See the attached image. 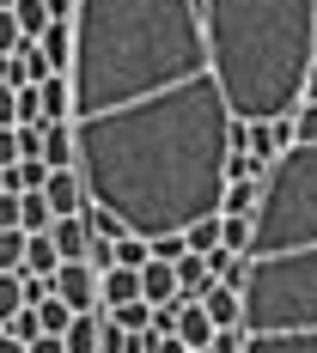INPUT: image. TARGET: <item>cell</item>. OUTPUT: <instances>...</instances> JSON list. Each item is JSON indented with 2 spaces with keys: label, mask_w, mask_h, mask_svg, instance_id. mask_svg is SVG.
Returning a JSON list of instances; mask_svg holds the SVG:
<instances>
[{
  "label": "cell",
  "mask_w": 317,
  "mask_h": 353,
  "mask_svg": "<svg viewBox=\"0 0 317 353\" xmlns=\"http://www.w3.org/2000/svg\"><path fill=\"white\" fill-rule=\"evenodd\" d=\"M135 299H141V274H135V268H110L104 274V311L135 305Z\"/></svg>",
  "instance_id": "5bb4252c"
},
{
  "label": "cell",
  "mask_w": 317,
  "mask_h": 353,
  "mask_svg": "<svg viewBox=\"0 0 317 353\" xmlns=\"http://www.w3.org/2000/svg\"><path fill=\"white\" fill-rule=\"evenodd\" d=\"M19 311H31V292H25V274H0V329L19 317Z\"/></svg>",
  "instance_id": "e0dca14e"
},
{
  "label": "cell",
  "mask_w": 317,
  "mask_h": 353,
  "mask_svg": "<svg viewBox=\"0 0 317 353\" xmlns=\"http://www.w3.org/2000/svg\"><path fill=\"white\" fill-rule=\"evenodd\" d=\"M213 335H220V329H213L208 305H202V299H183V311H177V341H189L195 353H208Z\"/></svg>",
  "instance_id": "8992f818"
},
{
  "label": "cell",
  "mask_w": 317,
  "mask_h": 353,
  "mask_svg": "<svg viewBox=\"0 0 317 353\" xmlns=\"http://www.w3.org/2000/svg\"><path fill=\"white\" fill-rule=\"evenodd\" d=\"M25 274H31V281H55V274H61V250H55L49 232L31 238V250H25Z\"/></svg>",
  "instance_id": "8fae6325"
},
{
  "label": "cell",
  "mask_w": 317,
  "mask_h": 353,
  "mask_svg": "<svg viewBox=\"0 0 317 353\" xmlns=\"http://www.w3.org/2000/svg\"><path fill=\"white\" fill-rule=\"evenodd\" d=\"M19 225H25V232H55V208H49V195H43V189H31V195H19Z\"/></svg>",
  "instance_id": "4fadbf2b"
},
{
  "label": "cell",
  "mask_w": 317,
  "mask_h": 353,
  "mask_svg": "<svg viewBox=\"0 0 317 353\" xmlns=\"http://www.w3.org/2000/svg\"><path fill=\"white\" fill-rule=\"evenodd\" d=\"M208 353H244V329H220Z\"/></svg>",
  "instance_id": "83f0119b"
},
{
  "label": "cell",
  "mask_w": 317,
  "mask_h": 353,
  "mask_svg": "<svg viewBox=\"0 0 317 353\" xmlns=\"http://www.w3.org/2000/svg\"><path fill=\"white\" fill-rule=\"evenodd\" d=\"M31 353H68V341H61V335H37Z\"/></svg>",
  "instance_id": "4dcf8cb0"
},
{
  "label": "cell",
  "mask_w": 317,
  "mask_h": 353,
  "mask_svg": "<svg viewBox=\"0 0 317 353\" xmlns=\"http://www.w3.org/2000/svg\"><path fill=\"white\" fill-rule=\"evenodd\" d=\"M0 232H25L19 225V195H0Z\"/></svg>",
  "instance_id": "f1b7e54d"
},
{
  "label": "cell",
  "mask_w": 317,
  "mask_h": 353,
  "mask_svg": "<svg viewBox=\"0 0 317 353\" xmlns=\"http://www.w3.org/2000/svg\"><path fill=\"white\" fill-rule=\"evenodd\" d=\"M153 311H159V305H146V299H135V305H116L110 317L122 323V329H135V335H141V329H153Z\"/></svg>",
  "instance_id": "44dd1931"
},
{
  "label": "cell",
  "mask_w": 317,
  "mask_h": 353,
  "mask_svg": "<svg viewBox=\"0 0 317 353\" xmlns=\"http://www.w3.org/2000/svg\"><path fill=\"white\" fill-rule=\"evenodd\" d=\"M183 238H189V250H195V256H213V250L226 244V213H213V219H195Z\"/></svg>",
  "instance_id": "2e32d148"
},
{
  "label": "cell",
  "mask_w": 317,
  "mask_h": 353,
  "mask_svg": "<svg viewBox=\"0 0 317 353\" xmlns=\"http://www.w3.org/2000/svg\"><path fill=\"white\" fill-rule=\"evenodd\" d=\"M146 262H153V244H146V238H135V232L116 238V268H135V274H141Z\"/></svg>",
  "instance_id": "ffe728a7"
},
{
  "label": "cell",
  "mask_w": 317,
  "mask_h": 353,
  "mask_svg": "<svg viewBox=\"0 0 317 353\" xmlns=\"http://www.w3.org/2000/svg\"><path fill=\"white\" fill-rule=\"evenodd\" d=\"M141 299H146V305H177V299H183L177 262H159V256L146 262V268H141Z\"/></svg>",
  "instance_id": "5b68a950"
},
{
  "label": "cell",
  "mask_w": 317,
  "mask_h": 353,
  "mask_svg": "<svg viewBox=\"0 0 317 353\" xmlns=\"http://www.w3.org/2000/svg\"><path fill=\"white\" fill-rule=\"evenodd\" d=\"M12 12H19V31H25V43H43V31L55 25V12H49V0H19Z\"/></svg>",
  "instance_id": "9a60e30c"
},
{
  "label": "cell",
  "mask_w": 317,
  "mask_h": 353,
  "mask_svg": "<svg viewBox=\"0 0 317 353\" xmlns=\"http://www.w3.org/2000/svg\"><path fill=\"white\" fill-rule=\"evenodd\" d=\"M19 165V128H0V171Z\"/></svg>",
  "instance_id": "f546056e"
},
{
  "label": "cell",
  "mask_w": 317,
  "mask_h": 353,
  "mask_svg": "<svg viewBox=\"0 0 317 353\" xmlns=\"http://www.w3.org/2000/svg\"><path fill=\"white\" fill-rule=\"evenodd\" d=\"M43 55H49V68H55V73L73 68V19H55V25L43 31Z\"/></svg>",
  "instance_id": "7c38bea8"
},
{
  "label": "cell",
  "mask_w": 317,
  "mask_h": 353,
  "mask_svg": "<svg viewBox=\"0 0 317 353\" xmlns=\"http://www.w3.org/2000/svg\"><path fill=\"white\" fill-rule=\"evenodd\" d=\"M12 6H19V0H0V12H12Z\"/></svg>",
  "instance_id": "e575fe53"
},
{
  "label": "cell",
  "mask_w": 317,
  "mask_h": 353,
  "mask_svg": "<svg viewBox=\"0 0 317 353\" xmlns=\"http://www.w3.org/2000/svg\"><path fill=\"white\" fill-rule=\"evenodd\" d=\"M256 208H262V183H232L220 201V213H244V219H256Z\"/></svg>",
  "instance_id": "ac0fdd59"
},
{
  "label": "cell",
  "mask_w": 317,
  "mask_h": 353,
  "mask_svg": "<svg viewBox=\"0 0 317 353\" xmlns=\"http://www.w3.org/2000/svg\"><path fill=\"white\" fill-rule=\"evenodd\" d=\"M0 128H19V85L0 79Z\"/></svg>",
  "instance_id": "484cf974"
},
{
  "label": "cell",
  "mask_w": 317,
  "mask_h": 353,
  "mask_svg": "<svg viewBox=\"0 0 317 353\" xmlns=\"http://www.w3.org/2000/svg\"><path fill=\"white\" fill-rule=\"evenodd\" d=\"M293 128H299V146H317V104L311 98L293 110Z\"/></svg>",
  "instance_id": "603a6c76"
},
{
  "label": "cell",
  "mask_w": 317,
  "mask_h": 353,
  "mask_svg": "<svg viewBox=\"0 0 317 353\" xmlns=\"http://www.w3.org/2000/svg\"><path fill=\"white\" fill-rule=\"evenodd\" d=\"M43 159H49V171H73V159H79L73 122H43Z\"/></svg>",
  "instance_id": "ba28073f"
},
{
  "label": "cell",
  "mask_w": 317,
  "mask_h": 353,
  "mask_svg": "<svg viewBox=\"0 0 317 353\" xmlns=\"http://www.w3.org/2000/svg\"><path fill=\"white\" fill-rule=\"evenodd\" d=\"M244 353H317V146L281 152L262 176Z\"/></svg>",
  "instance_id": "7a4b0ae2"
},
{
  "label": "cell",
  "mask_w": 317,
  "mask_h": 353,
  "mask_svg": "<svg viewBox=\"0 0 317 353\" xmlns=\"http://www.w3.org/2000/svg\"><path fill=\"white\" fill-rule=\"evenodd\" d=\"M73 171L135 238H177L232 189L238 116L220 92L202 0H79Z\"/></svg>",
  "instance_id": "6da1fadb"
},
{
  "label": "cell",
  "mask_w": 317,
  "mask_h": 353,
  "mask_svg": "<svg viewBox=\"0 0 317 353\" xmlns=\"http://www.w3.org/2000/svg\"><path fill=\"white\" fill-rule=\"evenodd\" d=\"M213 73L238 122H281L317 68V0H202Z\"/></svg>",
  "instance_id": "3957f363"
},
{
  "label": "cell",
  "mask_w": 317,
  "mask_h": 353,
  "mask_svg": "<svg viewBox=\"0 0 317 353\" xmlns=\"http://www.w3.org/2000/svg\"><path fill=\"white\" fill-rule=\"evenodd\" d=\"M177 281H183V299H208L213 286H220V274L208 268V256H177Z\"/></svg>",
  "instance_id": "9c48e42d"
},
{
  "label": "cell",
  "mask_w": 317,
  "mask_h": 353,
  "mask_svg": "<svg viewBox=\"0 0 317 353\" xmlns=\"http://www.w3.org/2000/svg\"><path fill=\"white\" fill-rule=\"evenodd\" d=\"M202 305H208L213 329H244V292H232V286H213Z\"/></svg>",
  "instance_id": "30bf717a"
},
{
  "label": "cell",
  "mask_w": 317,
  "mask_h": 353,
  "mask_svg": "<svg viewBox=\"0 0 317 353\" xmlns=\"http://www.w3.org/2000/svg\"><path fill=\"white\" fill-rule=\"evenodd\" d=\"M305 98H311V104H317V68H311V79H305Z\"/></svg>",
  "instance_id": "836d02e7"
},
{
  "label": "cell",
  "mask_w": 317,
  "mask_h": 353,
  "mask_svg": "<svg viewBox=\"0 0 317 353\" xmlns=\"http://www.w3.org/2000/svg\"><path fill=\"white\" fill-rule=\"evenodd\" d=\"M153 256L159 262H177V256H189V238L177 232V238H153Z\"/></svg>",
  "instance_id": "4316f807"
},
{
  "label": "cell",
  "mask_w": 317,
  "mask_h": 353,
  "mask_svg": "<svg viewBox=\"0 0 317 353\" xmlns=\"http://www.w3.org/2000/svg\"><path fill=\"white\" fill-rule=\"evenodd\" d=\"M19 43H25V31H19V12H0V61H6V55H19Z\"/></svg>",
  "instance_id": "cb8c5ba5"
},
{
  "label": "cell",
  "mask_w": 317,
  "mask_h": 353,
  "mask_svg": "<svg viewBox=\"0 0 317 353\" xmlns=\"http://www.w3.org/2000/svg\"><path fill=\"white\" fill-rule=\"evenodd\" d=\"M25 250L31 232H0V274H25Z\"/></svg>",
  "instance_id": "d6986e66"
},
{
  "label": "cell",
  "mask_w": 317,
  "mask_h": 353,
  "mask_svg": "<svg viewBox=\"0 0 317 353\" xmlns=\"http://www.w3.org/2000/svg\"><path fill=\"white\" fill-rule=\"evenodd\" d=\"M0 353H31V347H25L19 335H6V329H0Z\"/></svg>",
  "instance_id": "d6a6232c"
},
{
  "label": "cell",
  "mask_w": 317,
  "mask_h": 353,
  "mask_svg": "<svg viewBox=\"0 0 317 353\" xmlns=\"http://www.w3.org/2000/svg\"><path fill=\"white\" fill-rule=\"evenodd\" d=\"M19 159H43V122H25L19 128Z\"/></svg>",
  "instance_id": "d4e9b609"
},
{
  "label": "cell",
  "mask_w": 317,
  "mask_h": 353,
  "mask_svg": "<svg viewBox=\"0 0 317 353\" xmlns=\"http://www.w3.org/2000/svg\"><path fill=\"white\" fill-rule=\"evenodd\" d=\"M6 335H19V341H25V347H31L37 335H43V317H37V305H31V311H19V317L6 323Z\"/></svg>",
  "instance_id": "7402d4cb"
},
{
  "label": "cell",
  "mask_w": 317,
  "mask_h": 353,
  "mask_svg": "<svg viewBox=\"0 0 317 353\" xmlns=\"http://www.w3.org/2000/svg\"><path fill=\"white\" fill-rule=\"evenodd\" d=\"M49 12H55V19H73V12H79V0H49Z\"/></svg>",
  "instance_id": "1f68e13d"
},
{
  "label": "cell",
  "mask_w": 317,
  "mask_h": 353,
  "mask_svg": "<svg viewBox=\"0 0 317 353\" xmlns=\"http://www.w3.org/2000/svg\"><path fill=\"white\" fill-rule=\"evenodd\" d=\"M55 292L68 299L73 311H98V305H104V274H98L92 262H61V274H55Z\"/></svg>",
  "instance_id": "277c9868"
},
{
  "label": "cell",
  "mask_w": 317,
  "mask_h": 353,
  "mask_svg": "<svg viewBox=\"0 0 317 353\" xmlns=\"http://www.w3.org/2000/svg\"><path fill=\"white\" fill-rule=\"evenodd\" d=\"M49 238H55V250H61V262H92V244H98V238H92V225H86L79 213H73V219H55V232H49Z\"/></svg>",
  "instance_id": "52a82bcc"
}]
</instances>
